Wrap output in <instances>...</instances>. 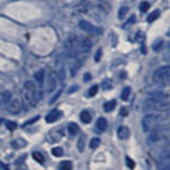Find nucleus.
<instances>
[{
    "instance_id": "f257e3e1",
    "label": "nucleus",
    "mask_w": 170,
    "mask_h": 170,
    "mask_svg": "<svg viewBox=\"0 0 170 170\" xmlns=\"http://www.w3.org/2000/svg\"><path fill=\"white\" fill-rule=\"evenodd\" d=\"M143 111H167L169 109V98L167 95L162 94H153L149 99L145 101L143 104Z\"/></svg>"
},
{
    "instance_id": "f03ea898",
    "label": "nucleus",
    "mask_w": 170,
    "mask_h": 170,
    "mask_svg": "<svg viewBox=\"0 0 170 170\" xmlns=\"http://www.w3.org/2000/svg\"><path fill=\"white\" fill-rule=\"evenodd\" d=\"M40 99L37 85L34 81H26L24 84V101L27 105H36Z\"/></svg>"
},
{
    "instance_id": "7ed1b4c3",
    "label": "nucleus",
    "mask_w": 170,
    "mask_h": 170,
    "mask_svg": "<svg viewBox=\"0 0 170 170\" xmlns=\"http://www.w3.org/2000/svg\"><path fill=\"white\" fill-rule=\"evenodd\" d=\"M65 55L68 58H75L78 55V51H79V47H78V40L75 36H68V38L65 40Z\"/></svg>"
},
{
    "instance_id": "20e7f679",
    "label": "nucleus",
    "mask_w": 170,
    "mask_h": 170,
    "mask_svg": "<svg viewBox=\"0 0 170 170\" xmlns=\"http://www.w3.org/2000/svg\"><path fill=\"white\" fill-rule=\"evenodd\" d=\"M160 119H162V116L159 115V113H147V115H145V118L142 119V129H143V132L147 133L152 129H154Z\"/></svg>"
},
{
    "instance_id": "39448f33",
    "label": "nucleus",
    "mask_w": 170,
    "mask_h": 170,
    "mask_svg": "<svg viewBox=\"0 0 170 170\" xmlns=\"http://www.w3.org/2000/svg\"><path fill=\"white\" fill-rule=\"evenodd\" d=\"M169 77H170V68L169 65L160 67L159 70L153 74V81L158 84H169Z\"/></svg>"
},
{
    "instance_id": "423d86ee",
    "label": "nucleus",
    "mask_w": 170,
    "mask_h": 170,
    "mask_svg": "<svg viewBox=\"0 0 170 170\" xmlns=\"http://www.w3.org/2000/svg\"><path fill=\"white\" fill-rule=\"evenodd\" d=\"M79 29L84 30V31H87V33H89V34H101V30H98L95 26H92L91 23L87 20L79 21Z\"/></svg>"
},
{
    "instance_id": "0eeeda50",
    "label": "nucleus",
    "mask_w": 170,
    "mask_h": 170,
    "mask_svg": "<svg viewBox=\"0 0 170 170\" xmlns=\"http://www.w3.org/2000/svg\"><path fill=\"white\" fill-rule=\"evenodd\" d=\"M78 47H79V51H81V53H85V54H87V53H89L92 48V41L87 37L81 38L78 43Z\"/></svg>"
},
{
    "instance_id": "6e6552de",
    "label": "nucleus",
    "mask_w": 170,
    "mask_h": 170,
    "mask_svg": "<svg viewBox=\"0 0 170 170\" xmlns=\"http://www.w3.org/2000/svg\"><path fill=\"white\" fill-rule=\"evenodd\" d=\"M7 109H9V112L13 113V115L19 113L21 111V102H20V99H13V101H10V102H9Z\"/></svg>"
},
{
    "instance_id": "1a4fd4ad",
    "label": "nucleus",
    "mask_w": 170,
    "mask_h": 170,
    "mask_svg": "<svg viewBox=\"0 0 170 170\" xmlns=\"http://www.w3.org/2000/svg\"><path fill=\"white\" fill-rule=\"evenodd\" d=\"M61 116H62V112L60 111V109H53V111L47 115L46 120H47V123H53V122H55V120L60 119Z\"/></svg>"
},
{
    "instance_id": "9d476101",
    "label": "nucleus",
    "mask_w": 170,
    "mask_h": 170,
    "mask_svg": "<svg viewBox=\"0 0 170 170\" xmlns=\"http://www.w3.org/2000/svg\"><path fill=\"white\" fill-rule=\"evenodd\" d=\"M149 133V136H147V142L149 143H156V142L160 141V137H162V133L159 132L158 129H152Z\"/></svg>"
},
{
    "instance_id": "9b49d317",
    "label": "nucleus",
    "mask_w": 170,
    "mask_h": 170,
    "mask_svg": "<svg viewBox=\"0 0 170 170\" xmlns=\"http://www.w3.org/2000/svg\"><path fill=\"white\" fill-rule=\"evenodd\" d=\"M129 133H130V130H129L128 126H120L118 129V137H119L120 141H126L129 137Z\"/></svg>"
},
{
    "instance_id": "f8f14e48",
    "label": "nucleus",
    "mask_w": 170,
    "mask_h": 170,
    "mask_svg": "<svg viewBox=\"0 0 170 170\" xmlns=\"http://www.w3.org/2000/svg\"><path fill=\"white\" fill-rule=\"evenodd\" d=\"M106 128H108V120L105 118H98V120H96V130L98 132H105Z\"/></svg>"
},
{
    "instance_id": "ddd939ff",
    "label": "nucleus",
    "mask_w": 170,
    "mask_h": 170,
    "mask_svg": "<svg viewBox=\"0 0 170 170\" xmlns=\"http://www.w3.org/2000/svg\"><path fill=\"white\" fill-rule=\"evenodd\" d=\"M79 119L82 120L84 123H91V119H92L91 112H89V111H82L81 115H79Z\"/></svg>"
},
{
    "instance_id": "4468645a",
    "label": "nucleus",
    "mask_w": 170,
    "mask_h": 170,
    "mask_svg": "<svg viewBox=\"0 0 170 170\" xmlns=\"http://www.w3.org/2000/svg\"><path fill=\"white\" fill-rule=\"evenodd\" d=\"M55 88V74H50V77H48V87H47V89L48 91H54Z\"/></svg>"
},
{
    "instance_id": "2eb2a0df",
    "label": "nucleus",
    "mask_w": 170,
    "mask_h": 170,
    "mask_svg": "<svg viewBox=\"0 0 170 170\" xmlns=\"http://www.w3.org/2000/svg\"><path fill=\"white\" fill-rule=\"evenodd\" d=\"M116 106V101H109V102H106V104L104 105V111L105 112H112L113 109H115Z\"/></svg>"
},
{
    "instance_id": "dca6fc26",
    "label": "nucleus",
    "mask_w": 170,
    "mask_h": 170,
    "mask_svg": "<svg viewBox=\"0 0 170 170\" xmlns=\"http://www.w3.org/2000/svg\"><path fill=\"white\" fill-rule=\"evenodd\" d=\"M79 132V128H78V125L77 123H68V133L70 135H77V133Z\"/></svg>"
},
{
    "instance_id": "f3484780",
    "label": "nucleus",
    "mask_w": 170,
    "mask_h": 170,
    "mask_svg": "<svg viewBox=\"0 0 170 170\" xmlns=\"http://www.w3.org/2000/svg\"><path fill=\"white\" fill-rule=\"evenodd\" d=\"M36 81L40 84V87H41V85H44V71H43V70L36 72Z\"/></svg>"
},
{
    "instance_id": "a211bd4d",
    "label": "nucleus",
    "mask_w": 170,
    "mask_h": 170,
    "mask_svg": "<svg viewBox=\"0 0 170 170\" xmlns=\"http://www.w3.org/2000/svg\"><path fill=\"white\" fill-rule=\"evenodd\" d=\"M129 96H130V88L125 87L123 91H122V94H120V98H122V101H128Z\"/></svg>"
},
{
    "instance_id": "6ab92c4d",
    "label": "nucleus",
    "mask_w": 170,
    "mask_h": 170,
    "mask_svg": "<svg viewBox=\"0 0 170 170\" xmlns=\"http://www.w3.org/2000/svg\"><path fill=\"white\" fill-rule=\"evenodd\" d=\"M128 12H129V9L126 7V6H122V7L118 10V17H119V19H125L126 14H128Z\"/></svg>"
},
{
    "instance_id": "aec40b11",
    "label": "nucleus",
    "mask_w": 170,
    "mask_h": 170,
    "mask_svg": "<svg viewBox=\"0 0 170 170\" xmlns=\"http://www.w3.org/2000/svg\"><path fill=\"white\" fill-rule=\"evenodd\" d=\"M2 99H3L4 104H9V102L12 101V92H10V91H4L3 94H2Z\"/></svg>"
},
{
    "instance_id": "412c9836",
    "label": "nucleus",
    "mask_w": 170,
    "mask_h": 170,
    "mask_svg": "<svg viewBox=\"0 0 170 170\" xmlns=\"http://www.w3.org/2000/svg\"><path fill=\"white\" fill-rule=\"evenodd\" d=\"M60 169H61V170H71V169H72V163H71L70 160L61 162V163H60Z\"/></svg>"
},
{
    "instance_id": "4be33fe9",
    "label": "nucleus",
    "mask_w": 170,
    "mask_h": 170,
    "mask_svg": "<svg viewBox=\"0 0 170 170\" xmlns=\"http://www.w3.org/2000/svg\"><path fill=\"white\" fill-rule=\"evenodd\" d=\"M98 89H99V87H98V85H92V87L88 89V96H89V98L95 96L96 92H98Z\"/></svg>"
},
{
    "instance_id": "5701e85b",
    "label": "nucleus",
    "mask_w": 170,
    "mask_h": 170,
    "mask_svg": "<svg viewBox=\"0 0 170 170\" xmlns=\"http://www.w3.org/2000/svg\"><path fill=\"white\" fill-rule=\"evenodd\" d=\"M33 158H34V160H36V162H38L40 165H43V163H44V156H43L41 153H38V152H34Z\"/></svg>"
},
{
    "instance_id": "b1692460",
    "label": "nucleus",
    "mask_w": 170,
    "mask_h": 170,
    "mask_svg": "<svg viewBox=\"0 0 170 170\" xmlns=\"http://www.w3.org/2000/svg\"><path fill=\"white\" fill-rule=\"evenodd\" d=\"M51 153L54 154L55 158H60V156H62V154H64V149L58 146V147H54V149L51 150Z\"/></svg>"
},
{
    "instance_id": "393cba45",
    "label": "nucleus",
    "mask_w": 170,
    "mask_h": 170,
    "mask_svg": "<svg viewBox=\"0 0 170 170\" xmlns=\"http://www.w3.org/2000/svg\"><path fill=\"white\" fill-rule=\"evenodd\" d=\"M159 16H160V12H159V10H154L152 14H149V17H147V21H149V23H152V21H154Z\"/></svg>"
},
{
    "instance_id": "a878e982",
    "label": "nucleus",
    "mask_w": 170,
    "mask_h": 170,
    "mask_svg": "<svg viewBox=\"0 0 170 170\" xmlns=\"http://www.w3.org/2000/svg\"><path fill=\"white\" fill-rule=\"evenodd\" d=\"M99 139H98V137H94V139H92L91 141V143H89V147H91V149H96V147H98V146H99Z\"/></svg>"
},
{
    "instance_id": "bb28decb",
    "label": "nucleus",
    "mask_w": 170,
    "mask_h": 170,
    "mask_svg": "<svg viewBox=\"0 0 170 170\" xmlns=\"http://www.w3.org/2000/svg\"><path fill=\"white\" fill-rule=\"evenodd\" d=\"M84 143H85V136H81L79 137V141H78V150L79 152H84Z\"/></svg>"
},
{
    "instance_id": "cd10ccee",
    "label": "nucleus",
    "mask_w": 170,
    "mask_h": 170,
    "mask_svg": "<svg viewBox=\"0 0 170 170\" xmlns=\"http://www.w3.org/2000/svg\"><path fill=\"white\" fill-rule=\"evenodd\" d=\"M149 6H150V4L147 3V2H142V3H141V12L142 13L147 12V10H149Z\"/></svg>"
},
{
    "instance_id": "c85d7f7f",
    "label": "nucleus",
    "mask_w": 170,
    "mask_h": 170,
    "mask_svg": "<svg viewBox=\"0 0 170 170\" xmlns=\"http://www.w3.org/2000/svg\"><path fill=\"white\" fill-rule=\"evenodd\" d=\"M6 126H7L9 130H16V128H17V125L14 122H6Z\"/></svg>"
},
{
    "instance_id": "c756f323",
    "label": "nucleus",
    "mask_w": 170,
    "mask_h": 170,
    "mask_svg": "<svg viewBox=\"0 0 170 170\" xmlns=\"http://www.w3.org/2000/svg\"><path fill=\"white\" fill-rule=\"evenodd\" d=\"M126 163H128V167H129V169H135V162H133L130 158H126Z\"/></svg>"
},
{
    "instance_id": "7c9ffc66",
    "label": "nucleus",
    "mask_w": 170,
    "mask_h": 170,
    "mask_svg": "<svg viewBox=\"0 0 170 170\" xmlns=\"http://www.w3.org/2000/svg\"><path fill=\"white\" fill-rule=\"evenodd\" d=\"M111 81H104V84H102V88H104V89H109V88L112 87V85H111Z\"/></svg>"
},
{
    "instance_id": "2f4dec72",
    "label": "nucleus",
    "mask_w": 170,
    "mask_h": 170,
    "mask_svg": "<svg viewBox=\"0 0 170 170\" xmlns=\"http://www.w3.org/2000/svg\"><path fill=\"white\" fill-rule=\"evenodd\" d=\"M12 146H13V147H23V146H26V143H20V145H19V143H17V141H13L12 142Z\"/></svg>"
},
{
    "instance_id": "473e14b6",
    "label": "nucleus",
    "mask_w": 170,
    "mask_h": 170,
    "mask_svg": "<svg viewBox=\"0 0 170 170\" xmlns=\"http://www.w3.org/2000/svg\"><path fill=\"white\" fill-rule=\"evenodd\" d=\"M101 57H102V50H98V53L95 54V61L98 62L101 60Z\"/></svg>"
},
{
    "instance_id": "72a5a7b5",
    "label": "nucleus",
    "mask_w": 170,
    "mask_h": 170,
    "mask_svg": "<svg viewBox=\"0 0 170 170\" xmlns=\"http://www.w3.org/2000/svg\"><path fill=\"white\" fill-rule=\"evenodd\" d=\"M162 46H163V41H162V40H160V41H158V43H156V46H154L153 48H154V50H156V51H159V50H160V47H162Z\"/></svg>"
},
{
    "instance_id": "f704fd0d",
    "label": "nucleus",
    "mask_w": 170,
    "mask_h": 170,
    "mask_svg": "<svg viewBox=\"0 0 170 170\" xmlns=\"http://www.w3.org/2000/svg\"><path fill=\"white\" fill-rule=\"evenodd\" d=\"M120 115H122V116L128 115V108H122V109H120Z\"/></svg>"
},
{
    "instance_id": "c9c22d12",
    "label": "nucleus",
    "mask_w": 170,
    "mask_h": 170,
    "mask_svg": "<svg viewBox=\"0 0 170 170\" xmlns=\"http://www.w3.org/2000/svg\"><path fill=\"white\" fill-rule=\"evenodd\" d=\"M91 79V75L87 74V75H84V81H89Z\"/></svg>"
},
{
    "instance_id": "e433bc0d",
    "label": "nucleus",
    "mask_w": 170,
    "mask_h": 170,
    "mask_svg": "<svg viewBox=\"0 0 170 170\" xmlns=\"http://www.w3.org/2000/svg\"><path fill=\"white\" fill-rule=\"evenodd\" d=\"M77 89H78V87H72V88H70V91H68V92H70V94H71V92L77 91Z\"/></svg>"
},
{
    "instance_id": "4c0bfd02",
    "label": "nucleus",
    "mask_w": 170,
    "mask_h": 170,
    "mask_svg": "<svg viewBox=\"0 0 170 170\" xmlns=\"http://www.w3.org/2000/svg\"><path fill=\"white\" fill-rule=\"evenodd\" d=\"M0 167H2L3 170H9V167H7V166H4V165H3L2 162H0Z\"/></svg>"
},
{
    "instance_id": "58836bf2",
    "label": "nucleus",
    "mask_w": 170,
    "mask_h": 170,
    "mask_svg": "<svg viewBox=\"0 0 170 170\" xmlns=\"http://www.w3.org/2000/svg\"><path fill=\"white\" fill-rule=\"evenodd\" d=\"M166 170H169V169H166Z\"/></svg>"
}]
</instances>
